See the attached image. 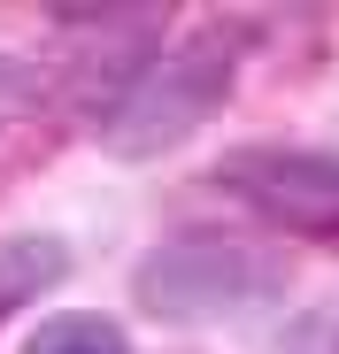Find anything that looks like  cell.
Segmentation results:
<instances>
[{
    "label": "cell",
    "mask_w": 339,
    "mask_h": 354,
    "mask_svg": "<svg viewBox=\"0 0 339 354\" xmlns=\"http://www.w3.org/2000/svg\"><path fill=\"white\" fill-rule=\"evenodd\" d=\"M131 301L162 324H239L286 301V254L239 231H178L139 254Z\"/></svg>",
    "instance_id": "cell-1"
},
{
    "label": "cell",
    "mask_w": 339,
    "mask_h": 354,
    "mask_svg": "<svg viewBox=\"0 0 339 354\" xmlns=\"http://www.w3.org/2000/svg\"><path fill=\"white\" fill-rule=\"evenodd\" d=\"M239 85V39L201 31L185 46L154 54V62L124 85V100L100 115V154L116 162H154L170 147H185L193 131H208V115L232 100Z\"/></svg>",
    "instance_id": "cell-2"
},
{
    "label": "cell",
    "mask_w": 339,
    "mask_h": 354,
    "mask_svg": "<svg viewBox=\"0 0 339 354\" xmlns=\"http://www.w3.org/2000/svg\"><path fill=\"white\" fill-rule=\"evenodd\" d=\"M216 193H232L239 208H255L262 223L293 231V239H339V154L331 147H232L208 169Z\"/></svg>",
    "instance_id": "cell-3"
},
{
    "label": "cell",
    "mask_w": 339,
    "mask_h": 354,
    "mask_svg": "<svg viewBox=\"0 0 339 354\" xmlns=\"http://www.w3.org/2000/svg\"><path fill=\"white\" fill-rule=\"evenodd\" d=\"M70 270H77V254H70L62 231H8V239H0V324L24 316L39 292H54Z\"/></svg>",
    "instance_id": "cell-4"
},
{
    "label": "cell",
    "mask_w": 339,
    "mask_h": 354,
    "mask_svg": "<svg viewBox=\"0 0 339 354\" xmlns=\"http://www.w3.org/2000/svg\"><path fill=\"white\" fill-rule=\"evenodd\" d=\"M24 354H131V331L100 308H54L24 331Z\"/></svg>",
    "instance_id": "cell-5"
},
{
    "label": "cell",
    "mask_w": 339,
    "mask_h": 354,
    "mask_svg": "<svg viewBox=\"0 0 339 354\" xmlns=\"http://www.w3.org/2000/svg\"><path fill=\"white\" fill-rule=\"evenodd\" d=\"M46 93H54V85H46V70H39V62H16V54H0V131L24 124V115H31Z\"/></svg>",
    "instance_id": "cell-6"
},
{
    "label": "cell",
    "mask_w": 339,
    "mask_h": 354,
    "mask_svg": "<svg viewBox=\"0 0 339 354\" xmlns=\"http://www.w3.org/2000/svg\"><path fill=\"white\" fill-rule=\"evenodd\" d=\"M277 354H339V292L316 308H301L286 331H277Z\"/></svg>",
    "instance_id": "cell-7"
}]
</instances>
